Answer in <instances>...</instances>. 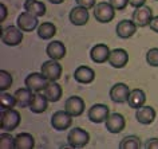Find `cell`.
I'll list each match as a JSON object with an SVG mask.
<instances>
[{"label":"cell","instance_id":"6da1fadb","mask_svg":"<svg viewBox=\"0 0 158 149\" xmlns=\"http://www.w3.org/2000/svg\"><path fill=\"white\" fill-rule=\"evenodd\" d=\"M22 121L20 113L16 109H6V110H0V128L2 130L11 132L15 130Z\"/></svg>","mask_w":158,"mask_h":149},{"label":"cell","instance_id":"7a4b0ae2","mask_svg":"<svg viewBox=\"0 0 158 149\" xmlns=\"http://www.w3.org/2000/svg\"><path fill=\"white\" fill-rule=\"evenodd\" d=\"M90 134L82 128H73L67 134V143L71 148H83L89 144Z\"/></svg>","mask_w":158,"mask_h":149},{"label":"cell","instance_id":"3957f363","mask_svg":"<svg viewBox=\"0 0 158 149\" xmlns=\"http://www.w3.org/2000/svg\"><path fill=\"white\" fill-rule=\"evenodd\" d=\"M2 40L4 45L15 47L23 40V31L18 26H8L2 30Z\"/></svg>","mask_w":158,"mask_h":149},{"label":"cell","instance_id":"277c9868","mask_svg":"<svg viewBox=\"0 0 158 149\" xmlns=\"http://www.w3.org/2000/svg\"><path fill=\"white\" fill-rule=\"evenodd\" d=\"M115 16V8L106 2H101L94 7V18L99 23H110Z\"/></svg>","mask_w":158,"mask_h":149},{"label":"cell","instance_id":"5b68a950","mask_svg":"<svg viewBox=\"0 0 158 149\" xmlns=\"http://www.w3.org/2000/svg\"><path fill=\"white\" fill-rule=\"evenodd\" d=\"M73 118L74 117L70 113H67L66 110H58L51 117V126L58 132L67 130L73 125Z\"/></svg>","mask_w":158,"mask_h":149},{"label":"cell","instance_id":"8992f818","mask_svg":"<svg viewBox=\"0 0 158 149\" xmlns=\"http://www.w3.org/2000/svg\"><path fill=\"white\" fill-rule=\"evenodd\" d=\"M62 71L63 69L60 63H59V61H55V59H48L43 62V65L40 66V73L48 81H58L62 77Z\"/></svg>","mask_w":158,"mask_h":149},{"label":"cell","instance_id":"52a82bcc","mask_svg":"<svg viewBox=\"0 0 158 149\" xmlns=\"http://www.w3.org/2000/svg\"><path fill=\"white\" fill-rule=\"evenodd\" d=\"M48 82L50 81L42 73H30L24 79L26 86L32 90L34 93H42L47 87Z\"/></svg>","mask_w":158,"mask_h":149},{"label":"cell","instance_id":"ba28073f","mask_svg":"<svg viewBox=\"0 0 158 149\" xmlns=\"http://www.w3.org/2000/svg\"><path fill=\"white\" fill-rule=\"evenodd\" d=\"M110 116V109L107 105L105 104H95L89 109L87 112V117L89 120L94 124H101L105 122L107 120V117Z\"/></svg>","mask_w":158,"mask_h":149},{"label":"cell","instance_id":"9c48e42d","mask_svg":"<svg viewBox=\"0 0 158 149\" xmlns=\"http://www.w3.org/2000/svg\"><path fill=\"white\" fill-rule=\"evenodd\" d=\"M106 130L113 133V134H118L125 129L126 126V120L121 113H110L107 120L105 121Z\"/></svg>","mask_w":158,"mask_h":149},{"label":"cell","instance_id":"30bf717a","mask_svg":"<svg viewBox=\"0 0 158 149\" xmlns=\"http://www.w3.org/2000/svg\"><path fill=\"white\" fill-rule=\"evenodd\" d=\"M16 24L23 32H31V31H34L35 28L39 27V20H38V16H35V15L26 11V12H22L18 16Z\"/></svg>","mask_w":158,"mask_h":149},{"label":"cell","instance_id":"8fae6325","mask_svg":"<svg viewBox=\"0 0 158 149\" xmlns=\"http://www.w3.org/2000/svg\"><path fill=\"white\" fill-rule=\"evenodd\" d=\"M86 108L85 101L78 96H71L70 98H67L64 102V110L67 113H70L73 117H79L83 114Z\"/></svg>","mask_w":158,"mask_h":149},{"label":"cell","instance_id":"7c38bea8","mask_svg":"<svg viewBox=\"0 0 158 149\" xmlns=\"http://www.w3.org/2000/svg\"><path fill=\"white\" fill-rule=\"evenodd\" d=\"M153 19V11L148 6H142L139 8H135V11L133 12L131 20L135 23L138 27H146L150 24Z\"/></svg>","mask_w":158,"mask_h":149},{"label":"cell","instance_id":"4fadbf2b","mask_svg":"<svg viewBox=\"0 0 158 149\" xmlns=\"http://www.w3.org/2000/svg\"><path fill=\"white\" fill-rule=\"evenodd\" d=\"M130 94V87L126 83H115L110 89V98H111L113 102L115 104H123L127 102V98Z\"/></svg>","mask_w":158,"mask_h":149},{"label":"cell","instance_id":"5bb4252c","mask_svg":"<svg viewBox=\"0 0 158 149\" xmlns=\"http://www.w3.org/2000/svg\"><path fill=\"white\" fill-rule=\"evenodd\" d=\"M107 62L114 69H122L127 65L129 54L125 49H114L110 51V57H109Z\"/></svg>","mask_w":158,"mask_h":149},{"label":"cell","instance_id":"9a60e30c","mask_svg":"<svg viewBox=\"0 0 158 149\" xmlns=\"http://www.w3.org/2000/svg\"><path fill=\"white\" fill-rule=\"evenodd\" d=\"M110 51L111 50L109 49L107 45L105 43H98L90 50V58L94 63H105V62L109 61L110 57Z\"/></svg>","mask_w":158,"mask_h":149},{"label":"cell","instance_id":"2e32d148","mask_svg":"<svg viewBox=\"0 0 158 149\" xmlns=\"http://www.w3.org/2000/svg\"><path fill=\"white\" fill-rule=\"evenodd\" d=\"M69 18H70L71 24H74V26H85L86 23L89 22V18H90L89 10L85 8V7H82V6H77V7H74V8L71 10Z\"/></svg>","mask_w":158,"mask_h":149},{"label":"cell","instance_id":"e0dca14e","mask_svg":"<svg viewBox=\"0 0 158 149\" xmlns=\"http://www.w3.org/2000/svg\"><path fill=\"white\" fill-rule=\"evenodd\" d=\"M74 79L79 83L89 85L95 79V71L89 66H78L74 71Z\"/></svg>","mask_w":158,"mask_h":149},{"label":"cell","instance_id":"ac0fdd59","mask_svg":"<svg viewBox=\"0 0 158 149\" xmlns=\"http://www.w3.org/2000/svg\"><path fill=\"white\" fill-rule=\"evenodd\" d=\"M46 53L50 59L60 61L66 57V46L60 40H52L46 47Z\"/></svg>","mask_w":158,"mask_h":149},{"label":"cell","instance_id":"d6986e66","mask_svg":"<svg viewBox=\"0 0 158 149\" xmlns=\"http://www.w3.org/2000/svg\"><path fill=\"white\" fill-rule=\"evenodd\" d=\"M137 24L134 23L133 20H127V19H123L121 20L119 23L117 24L115 27V32L119 38L122 39H127V38H131L137 31Z\"/></svg>","mask_w":158,"mask_h":149},{"label":"cell","instance_id":"ffe728a7","mask_svg":"<svg viewBox=\"0 0 158 149\" xmlns=\"http://www.w3.org/2000/svg\"><path fill=\"white\" fill-rule=\"evenodd\" d=\"M14 96H15V98H16V106H19V108H30V105H31V102H32V100H34L35 93L26 86V87L18 89L16 92H15Z\"/></svg>","mask_w":158,"mask_h":149},{"label":"cell","instance_id":"44dd1931","mask_svg":"<svg viewBox=\"0 0 158 149\" xmlns=\"http://www.w3.org/2000/svg\"><path fill=\"white\" fill-rule=\"evenodd\" d=\"M156 116H157V113L154 110V108L145 106V105L141 106L139 109H137V112H135V118L142 125H150L156 120Z\"/></svg>","mask_w":158,"mask_h":149},{"label":"cell","instance_id":"7402d4cb","mask_svg":"<svg viewBox=\"0 0 158 149\" xmlns=\"http://www.w3.org/2000/svg\"><path fill=\"white\" fill-rule=\"evenodd\" d=\"M42 93L47 97V100H48L50 102H58L62 98L63 90H62V86L58 83V81H50L47 87L43 90Z\"/></svg>","mask_w":158,"mask_h":149},{"label":"cell","instance_id":"603a6c76","mask_svg":"<svg viewBox=\"0 0 158 149\" xmlns=\"http://www.w3.org/2000/svg\"><path fill=\"white\" fill-rule=\"evenodd\" d=\"M48 102L50 101L47 100V97L43 93H35L34 100L30 105V110L35 113V114H40V113H44L48 108Z\"/></svg>","mask_w":158,"mask_h":149},{"label":"cell","instance_id":"cb8c5ba5","mask_svg":"<svg viewBox=\"0 0 158 149\" xmlns=\"http://www.w3.org/2000/svg\"><path fill=\"white\" fill-rule=\"evenodd\" d=\"M145 102H146V94L143 90H141V89L130 90V94L127 98V104L130 108L139 109L141 106H143Z\"/></svg>","mask_w":158,"mask_h":149},{"label":"cell","instance_id":"d4e9b609","mask_svg":"<svg viewBox=\"0 0 158 149\" xmlns=\"http://www.w3.org/2000/svg\"><path fill=\"white\" fill-rule=\"evenodd\" d=\"M35 147V138L30 133H18L15 136V149H32Z\"/></svg>","mask_w":158,"mask_h":149},{"label":"cell","instance_id":"484cf974","mask_svg":"<svg viewBox=\"0 0 158 149\" xmlns=\"http://www.w3.org/2000/svg\"><path fill=\"white\" fill-rule=\"evenodd\" d=\"M24 11L27 12L35 15V16L40 18V16H44L46 15V4L39 0H26L24 2Z\"/></svg>","mask_w":158,"mask_h":149},{"label":"cell","instance_id":"4316f807","mask_svg":"<svg viewBox=\"0 0 158 149\" xmlns=\"http://www.w3.org/2000/svg\"><path fill=\"white\" fill-rule=\"evenodd\" d=\"M55 34H56V27L50 22H44V23H42V24H39V27H38V35L43 40H48Z\"/></svg>","mask_w":158,"mask_h":149},{"label":"cell","instance_id":"83f0119b","mask_svg":"<svg viewBox=\"0 0 158 149\" xmlns=\"http://www.w3.org/2000/svg\"><path fill=\"white\" fill-rule=\"evenodd\" d=\"M121 149H139L141 148V140L137 136H126L119 143Z\"/></svg>","mask_w":158,"mask_h":149},{"label":"cell","instance_id":"f1b7e54d","mask_svg":"<svg viewBox=\"0 0 158 149\" xmlns=\"http://www.w3.org/2000/svg\"><path fill=\"white\" fill-rule=\"evenodd\" d=\"M15 106H16V98H15V96H11L10 93L2 92V96H0V108H2V110L12 109Z\"/></svg>","mask_w":158,"mask_h":149},{"label":"cell","instance_id":"f546056e","mask_svg":"<svg viewBox=\"0 0 158 149\" xmlns=\"http://www.w3.org/2000/svg\"><path fill=\"white\" fill-rule=\"evenodd\" d=\"M0 149H15V137L10 132L3 130L0 133Z\"/></svg>","mask_w":158,"mask_h":149},{"label":"cell","instance_id":"4dcf8cb0","mask_svg":"<svg viewBox=\"0 0 158 149\" xmlns=\"http://www.w3.org/2000/svg\"><path fill=\"white\" fill-rule=\"evenodd\" d=\"M11 86H12V75L7 70H2L0 71V90L6 92Z\"/></svg>","mask_w":158,"mask_h":149},{"label":"cell","instance_id":"1f68e13d","mask_svg":"<svg viewBox=\"0 0 158 149\" xmlns=\"http://www.w3.org/2000/svg\"><path fill=\"white\" fill-rule=\"evenodd\" d=\"M146 62L152 67H158V49L157 47H153V49H150L146 53Z\"/></svg>","mask_w":158,"mask_h":149},{"label":"cell","instance_id":"d6a6232c","mask_svg":"<svg viewBox=\"0 0 158 149\" xmlns=\"http://www.w3.org/2000/svg\"><path fill=\"white\" fill-rule=\"evenodd\" d=\"M109 3L115 8V11H122L127 7L129 0H109Z\"/></svg>","mask_w":158,"mask_h":149},{"label":"cell","instance_id":"836d02e7","mask_svg":"<svg viewBox=\"0 0 158 149\" xmlns=\"http://www.w3.org/2000/svg\"><path fill=\"white\" fill-rule=\"evenodd\" d=\"M77 2V4L78 6H82V7H85V8H94L97 4H95V0H75Z\"/></svg>","mask_w":158,"mask_h":149},{"label":"cell","instance_id":"e575fe53","mask_svg":"<svg viewBox=\"0 0 158 149\" xmlns=\"http://www.w3.org/2000/svg\"><path fill=\"white\" fill-rule=\"evenodd\" d=\"M145 148L146 149H158V138L153 137V138L148 140V143L145 144Z\"/></svg>","mask_w":158,"mask_h":149},{"label":"cell","instance_id":"d590c367","mask_svg":"<svg viewBox=\"0 0 158 149\" xmlns=\"http://www.w3.org/2000/svg\"><path fill=\"white\" fill-rule=\"evenodd\" d=\"M149 27H150V30H152V31H154V32L158 34V16H153Z\"/></svg>","mask_w":158,"mask_h":149},{"label":"cell","instance_id":"8d00e7d4","mask_svg":"<svg viewBox=\"0 0 158 149\" xmlns=\"http://www.w3.org/2000/svg\"><path fill=\"white\" fill-rule=\"evenodd\" d=\"M146 0H129V4L134 7V8H139V7L145 6Z\"/></svg>","mask_w":158,"mask_h":149},{"label":"cell","instance_id":"74e56055","mask_svg":"<svg viewBox=\"0 0 158 149\" xmlns=\"http://www.w3.org/2000/svg\"><path fill=\"white\" fill-rule=\"evenodd\" d=\"M0 7H2V16H0V22H4L6 18H7V14H8V10H7V6L4 4V3H2Z\"/></svg>","mask_w":158,"mask_h":149},{"label":"cell","instance_id":"f35d334b","mask_svg":"<svg viewBox=\"0 0 158 149\" xmlns=\"http://www.w3.org/2000/svg\"><path fill=\"white\" fill-rule=\"evenodd\" d=\"M48 2L51 3V4H60V3H63L64 0H48Z\"/></svg>","mask_w":158,"mask_h":149},{"label":"cell","instance_id":"ab89813d","mask_svg":"<svg viewBox=\"0 0 158 149\" xmlns=\"http://www.w3.org/2000/svg\"><path fill=\"white\" fill-rule=\"evenodd\" d=\"M157 2H158V0H157Z\"/></svg>","mask_w":158,"mask_h":149}]
</instances>
